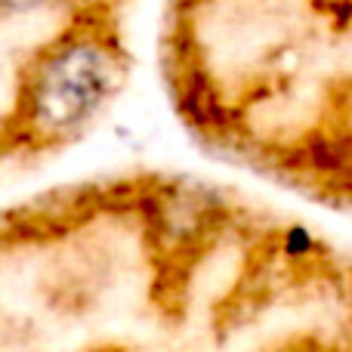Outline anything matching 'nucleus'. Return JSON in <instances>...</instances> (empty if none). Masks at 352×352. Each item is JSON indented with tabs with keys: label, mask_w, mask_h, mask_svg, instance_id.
Returning a JSON list of instances; mask_svg holds the SVG:
<instances>
[{
	"label": "nucleus",
	"mask_w": 352,
	"mask_h": 352,
	"mask_svg": "<svg viewBox=\"0 0 352 352\" xmlns=\"http://www.w3.org/2000/svg\"><path fill=\"white\" fill-rule=\"evenodd\" d=\"M124 47L102 19H78L43 43L19 78L6 140L28 152L74 142L124 87Z\"/></svg>",
	"instance_id": "f257e3e1"
},
{
	"label": "nucleus",
	"mask_w": 352,
	"mask_h": 352,
	"mask_svg": "<svg viewBox=\"0 0 352 352\" xmlns=\"http://www.w3.org/2000/svg\"><path fill=\"white\" fill-rule=\"evenodd\" d=\"M148 238L173 263L198 254L213 235L229 223V204L219 192L188 179L152 182L142 198H136Z\"/></svg>",
	"instance_id": "f03ea898"
},
{
	"label": "nucleus",
	"mask_w": 352,
	"mask_h": 352,
	"mask_svg": "<svg viewBox=\"0 0 352 352\" xmlns=\"http://www.w3.org/2000/svg\"><path fill=\"white\" fill-rule=\"evenodd\" d=\"M173 93H176L179 115L195 130H201L207 136H217V140L219 136H232V130H235V111L226 105L217 80L210 78V72L201 68L198 59L176 56Z\"/></svg>",
	"instance_id": "7ed1b4c3"
},
{
	"label": "nucleus",
	"mask_w": 352,
	"mask_h": 352,
	"mask_svg": "<svg viewBox=\"0 0 352 352\" xmlns=\"http://www.w3.org/2000/svg\"><path fill=\"white\" fill-rule=\"evenodd\" d=\"M53 3H59V0H0V19L41 12V10H47V6H53Z\"/></svg>",
	"instance_id": "20e7f679"
},
{
	"label": "nucleus",
	"mask_w": 352,
	"mask_h": 352,
	"mask_svg": "<svg viewBox=\"0 0 352 352\" xmlns=\"http://www.w3.org/2000/svg\"><path fill=\"white\" fill-rule=\"evenodd\" d=\"M188 3H195V0H188Z\"/></svg>",
	"instance_id": "39448f33"
}]
</instances>
